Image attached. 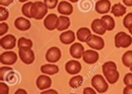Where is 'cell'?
<instances>
[{
  "label": "cell",
  "mask_w": 132,
  "mask_h": 94,
  "mask_svg": "<svg viewBox=\"0 0 132 94\" xmlns=\"http://www.w3.org/2000/svg\"><path fill=\"white\" fill-rule=\"evenodd\" d=\"M48 8L45 5L44 2L36 1L34 3V4L31 8V16L32 18L36 20L43 19L45 16L48 15Z\"/></svg>",
  "instance_id": "6da1fadb"
},
{
  "label": "cell",
  "mask_w": 132,
  "mask_h": 94,
  "mask_svg": "<svg viewBox=\"0 0 132 94\" xmlns=\"http://www.w3.org/2000/svg\"><path fill=\"white\" fill-rule=\"evenodd\" d=\"M91 85L98 93H105L109 89V83L105 78L100 74H96L91 78Z\"/></svg>",
  "instance_id": "7a4b0ae2"
},
{
  "label": "cell",
  "mask_w": 132,
  "mask_h": 94,
  "mask_svg": "<svg viewBox=\"0 0 132 94\" xmlns=\"http://www.w3.org/2000/svg\"><path fill=\"white\" fill-rule=\"evenodd\" d=\"M132 44V37L125 32H119L114 36V46L117 48H127Z\"/></svg>",
  "instance_id": "3957f363"
},
{
  "label": "cell",
  "mask_w": 132,
  "mask_h": 94,
  "mask_svg": "<svg viewBox=\"0 0 132 94\" xmlns=\"http://www.w3.org/2000/svg\"><path fill=\"white\" fill-rule=\"evenodd\" d=\"M17 43H18L17 38L13 34H6V35L3 36L1 39H0V46L3 49L8 51L13 49L16 47Z\"/></svg>",
  "instance_id": "277c9868"
},
{
  "label": "cell",
  "mask_w": 132,
  "mask_h": 94,
  "mask_svg": "<svg viewBox=\"0 0 132 94\" xmlns=\"http://www.w3.org/2000/svg\"><path fill=\"white\" fill-rule=\"evenodd\" d=\"M86 43L89 48H91L92 49L96 51L102 50L105 48V40H104V38L101 36L97 35V34H92L91 37L89 38V40L86 42Z\"/></svg>",
  "instance_id": "5b68a950"
},
{
  "label": "cell",
  "mask_w": 132,
  "mask_h": 94,
  "mask_svg": "<svg viewBox=\"0 0 132 94\" xmlns=\"http://www.w3.org/2000/svg\"><path fill=\"white\" fill-rule=\"evenodd\" d=\"M0 61L4 66H12L18 61V55L11 50L6 51L0 55Z\"/></svg>",
  "instance_id": "8992f818"
},
{
  "label": "cell",
  "mask_w": 132,
  "mask_h": 94,
  "mask_svg": "<svg viewBox=\"0 0 132 94\" xmlns=\"http://www.w3.org/2000/svg\"><path fill=\"white\" fill-rule=\"evenodd\" d=\"M19 57L24 64L30 65L34 62L35 54L32 48L29 49H19Z\"/></svg>",
  "instance_id": "52a82bcc"
},
{
  "label": "cell",
  "mask_w": 132,
  "mask_h": 94,
  "mask_svg": "<svg viewBox=\"0 0 132 94\" xmlns=\"http://www.w3.org/2000/svg\"><path fill=\"white\" fill-rule=\"evenodd\" d=\"M61 51L57 47H51L48 48L45 54V59L50 63H55L60 60Z\"/></svg>",
  "instance_id": "ba28073f"
},
{
  "label": "cell",
  "mask_w": 132,
  "mask_h": 94,
  "mask_svg": "<svg viewBox=\"0 0 132 94\" xmlns=\"http://www.w3.org/2000/svg\"><path fill=\"white\" fill-rule=\"evenodd\" d=\"M65 71L68 74L70 75H78L82 69L81 63L77 60H70L68 61L64 66Z\"/></svg>",
  "instance_id": "9c48e42d"
},
{
  "label": "cell",
  "mask_w": 132,
  "mask_h": 94,
  "mask_svg": "<svg viewBox=\"0 0 132 94\" xmlns=\"http://www.w3.org/2000/svg\"><path fill=\"white\" fill-rule=\"evenodd\" d=\"M36 86L38 89L41 90V91L50 89L52 86V79L48 75H39L36 79Z\"/></svg>",
  "instance_id": "30bf717a"
},
{
  "label": "cell",
  "mask_w": 132,
  "mask_h": 94,
  "mask_svg": "<svg viewBox=\"0 0 132 94\" xmlns=\"http://www.w3.org/2000/svg\"><path fill=\"white\" fill-rule=\"evenodd\" d=\"M83 60L87 64H95L98 62L100 58V55L98 52L94 49H88L85 50L83 53Z\"/></svg>",
  "instance_id": "8fae6325"
},
{
  "label": "cell",
  "mask_w": 132,
  "mask_h": 94,
  "mask_svg": "<svg viewBox=\"0 0 132 94\" xmlns=\"http://www.w3.org/2000/svg\"><path fill=\"white\" fill-rule=\"evenodd\" d=\"M111 3L110 0H99L95 3V11L99 14L105 15L111 10Z\"/></svg>",
  "instance_id": "7c38bea8"
},
{
  "label": "cell",
  "mask_w": 132,
  "mask_h": 94,
  "mask_svg": "<svg viewBox=\"0 0 132 94\" xmlns=\"http://www.w3.org/2000/svg\"><path fill=\"white\" fill-rule=\"evenodd\" d=\"M59 17L54 13H50L44 18V26L48 31H54L56 29L57 22Z\"/></svg>",
  "instance_id": "4fadbf2b"
},
{
  "label": "cell",
  "mask_w": 132,
  "mask_h": 94,
  "mask_svg": "<svg viewBox=\"0 0 132 94\" xmlns=\"http://www.w3.org/2000/svg\"><path fill=\"white\" fill-rule=\"evenodd\" d=\"M58 13L64 16H69L73 13L74 7L69 1H60L58 4Z\"/></svg>",
  "instance_id": "5bb4252c"
},
{
  "label": "cell",
  "mask_w": 132,
  "mask_h": 94,
  "mask_svg": "<svg viewBox=\"0 0 132 94\" xmlns=\"http://www.w3.org/2000/svg\"><path fill=\"white\" fill-rule=\"evenodd\" d=\"M91 30L97 35H104L106 33V27L101 18H95L91 23Z\"/></svg>",
  "instance_id": "9a60e30c"
},
{
  "label": "cell",
  "mask_w": 132,
  "mask_h": 94,
  "mask_svg": "<svg viewBox=\"0 0 132 94\" xmlns=\"http://www.w3.org/2000/svg\"><path fill=\"white\" fill-rule=\"evenodd\" d=\"M85 51V48L80 43H74L69 48V53L75 59L81 58Z\"/></svg>",
  "instance_id": "2e32d148"
},
{
  "label": "cell",
  "mask_w": 132,
  "mask_h": 94,
  "mask_svg": "<svg viewBox=\"0 0 132 94\" xmlns=\"http://www.w3.org/2000/svg\"><path fill=\"white\" fill-rule=\"evenodd\" d=\"M15 76V72H13V68L9 66H3L0 68V80L2 82L7 81L11 82L13 77Z\"/></svg>",
  "instance_id": "e0dca14e"
},
{
  "label": "cell",
  "mask_w": 132,
  "mask_h": 94,
  "mask_svg": "<svg viewBox=\"0 0 132 94\" xmlns=\"http://www.w3.org/2000/svg\"><path fill=\"white\" fill-rule=\"evenodd\" d=\"M76 35L72 30H66L64 31L60 35V40L64 45H69L71 43H74L75 41Z\"/></svg>",
  "instance_id": "ac0fdd59"
},
{
  "label": "cell",
  "mask_w": 132,
  "mask_h": 94,
  "mask_svg": "<svg viewBox=\"0 0 132 94\" xmlns=\"http://www.w3.org/2000/svg\"><path fill=\"white\" fill-rule=\"evenodd\" d=\"M104 77L105 78L106 81L110 84H114L118 82L120 78V72H118L117 69H109L105 72H103Z\"/></svg>",
  "instance_id": "d6986e66"
},
{
  "label": "cell",
  "mask_w": 132,
  "mask_h": 94,
  "mask_svg": "<svg viewBox=\"0 0 132 94\" xmlns=\"http://www.w3.org/2000/svg\"><path fill=\"white\" fill-rule=\"evenodd\" d=\"M14 26L19 31H28L31 27V22L29 18L24 17H19L14 21Z\"/></svg>",
  "instance_id": "ffe728a7"
},
{
  "label": "cell",
  "mask_w": 132,
  "mask_h": 94,
  "mask_svg": "<svg viewBox=\"0 0 132 94\" xmlns=\"http://www.w3.org/2000/svg\"><path fill=\"white\" fill-rule=\"evenodd\" d=\"M91 30L89 27H79L76 32V37H77L78 41L81 42V43H86L89 38L91 37Z\"/></svg>",
  "instance_id": "44dd1931"
},
{
  "label": "cell",
  "mask_w": 132,
  "mask_h": 94,
  "mask_svg": "<svg viewBox=\"0 0 132 94\" xmlns=\"http://www.w3.org/2000/svg\"><path fill=\"white\" fill-rule=\"evenodd\" d=\"M40 71L43 74L48 75V76H53L57 74L60 72V68L57 65H55L54 63H47L44 64L41 66Z\"/></svg>",
  "instance_id": "7402d4cb"
},
{
  "label": "cell",
  "mask_w": 132,
  "mask_h": 94,
  "mask_svg": "<svg viewBox=\"0 0 132 94\" xmlns=\"http://www.w3.org/2000/svg\"><path fill=\"white\" fill-rule=\"evenodd\" d=\"M69 27H70V19L69 17L64 15L59 16L56 29L60 32H64V31L67 30Z\"/></svg>",
  "instance_id": "603a6c76"
},
{
  "label": "cell",
  "mask_w": 132,
  "mask_h": 94,
  "mask_svg": "<svg viewBox=\"0 0 132 94\" xmlns=\"http://www.w3.org/2000/svg\"><path fill=\"white\" fill-rule=\"evenodd\" d=\"M126 11H127L126 7L124 4H122V3H114V4L111 7L110 13H111V14H113L114 17H116V18H120V17H122L126 14Z\"/></svg>",
  "instance_id": "cb8c5ba5"
},
{
  "label": "cell",
  "mask_w": 132,
  "mask_h": 94,
  "mask_svg": "<svg viewBox=\"0 0 132 94\" xmlns=\"http://www.w3.org/2000/svg\"><path fill=\"white\" fill-rule=\"evenodd\" d=\"M101 20L103 21L104 24H105L107 31L114 30V27H116V22H114V19L110 15L108 14L103 15L101 17Z\"/></svg>",
  "instance_id": "d4e9b609"
},
{
  "label": "cell",
  "mask_w": 132,
  "mask_h": 94,
  "mask_svg": "<svg viewBox=\"0 0 132 94\" xmlns=\"http://www.w3.org/2000/svg\"><path fill=\"white\" fill-rule=\"evenodd\" d=\"M83 82H84V78H83V76L81 75H75L74 77H72V78L69 79V85L70 88H79Z\"/></svg>",
  "instance_id": "484cf974"
},
{
  "label": "cell",
  "mask_w": 132,
  "mask_h": 94,
  "mask_svg": "<svg viewBox=\"0 0 132 94\" xmlns=\"http://www.w3.org/2000/svg\"><path fill=\"white\" fill-rule=\"evenodd\" d=\"M33 47V41L26 37H20L18 39L19 49H29Z\"/></svg>",
  "instance_id": "4316f807"
},
{
  "label": "cell",
  "mask_w": 132,
  "mask_h": 94,
  "mask_svg": "<svg viewBox=\"0 0 132 94\" xmlns=\"http://www.w3.org/2000/svg\"><path fill=\"white\" fill-rule=\"evenodd\" d=\"M121 61L122 63L126 68H132V51H127L126 52L121 58Z\"/></svg>",
  "instance_id": "83f0119b"
},
{
  "label": "cell",
  "mask_w": 132,
  "mask_h": 94,
  "mask_svg": "<svg viewBox=\"0 0 132 94\" xmlns=\"http://www.w3.org/2000/svg\"><path fill=\"white\" fill-rule=\"evenodd\" d=\"M33 4H34L33 2H27L25 3H23V5L22 6L21 8L22 13L27 18H32V16H31V8H32Z\"/></svg>",
  "instance_id": "f1b7e54d"
},
{
  "label": "cell",
  "mask_w": 132,
  "mask_h": 94,
  "mask_svg": "<svg viewBox=\"0 0 132 94\" xmlns=\"http://www.w3.org/2000/svg\"><path fill=\"white\" fill-rule=\"evenodd\" d=\"M9 17V12L5 7L0 6V21L1 22H4Z\"/></svg>",
  "instance_id": "f546056e"
},
{
  "label": "cell",
  "mask_w": 132,
  "mask_h": 94,
  "mask_svg": "<svg viewBox=\"0 0 132 94\" xmlns=\"http://www.w3.org/2000/svg\"><path fill=\"white\" fill-rule=\"evenodd\" d=\"M123 25L126 29H129L132 26V13H129L125 16L123 19Z\"/></svg>",
  "instance_id": "4dcf8cb0"
},
{
  "label": "cell",
  "mask_w": 132,
  "mask_h": 94,
  "mask_svg": "<svg viewBox=\"0 0 132 94\" xmlns=\"http://www.w3.org/2000/svg\"><path fill=\"white\" fill-rule=\"evenodd\" d=\"M117 69V65L113 61H108L105 62L102 66V72H105L109 69Z\"/></svg>",
  "instance_id": "1f68e13d"
},
{
  "label": "cell",
  "mask_w": 132,
  "mask_h": 94,
  "mask_svg": "<svg viewBox=\"0 0 132 94\" xmlns=\"http://www.w3.org/2000/svg\"><path fill=\"white\" fill-rule=\"evenodd\" d=\"M44 3L48 9H54L59 4V0H44Z\"/></svg>",
  "instance_id": "d6a6232c"
},
{
  "label": "cell",
  "mask_w": 132,
  "mask_h": 94,
  "mask_svg": "<svg viewBox=\"0 0 132 94\" xmlns=\"http://www.w3.org/2000/svg\"><path fill=\"white\" fill-rule=\"evenodd\" d=\"M123 82L126 86H132V72H128L125 75L123 78Z\"/></svg>",
  "instance_id": "836d02e7"
},
{
  "label": "cell",
  "mask_w": 132,
  "mask_h": 94,
  "mask_svg": "<svg viewBox=\"0 0 132 94\" xmlns=\"http://www.w3.org/2000/svg\"><path fill=\"white\" fill-rule=\"evenodd\" d=\"M9 31V24L5 22H1L0 23V36H4Z\"/></svg>",
  "instance_id": "e575fe53"
},
{
  "label": "cell",
  "mask_w": 132,
  "mask_h": 94,
  "mask_svg": "<svg viewBox=\"0 0 132 94\" xmlns=\"http://www.w3.org/2000/svg\"><path fill=\"white\" fill-rule=\"evenodd\" d=\"M0 94H9V87L5 82H0Z\"/></svg>",
  "instance_id": "d590c367"
},
{
  "label": "cell",
  "mask_w": 132,
  "mask_h": 94,
  "mask_svg": "<svg viewBox=\"0 0 132 94\" xmlns=\"http://www.w3.org/2000/svg\"><path fill=\"white\" fill-rule=\"evenodd\" d=\"M83 94H97V92L94 88L87 87V88H85V89L83 90Z\"/></svg>",
  "instance_id": "8d00e7d4"
},
{
  "label": "cell",
  "mask_w": 132,
  "mask_h": 94,
  "mask_svg": "<svg viewBox=\"0 0 132 94\" xmlns=\"http://www.w3.org/2000/svg\"><path fill=\"white\" fill-rule=\"evenodd\" d=\"M13 1H14V0H0V4L3 7H8L11 4V3H13Z\"/></svg>",
  "instance_id": "74e56055"
},
{
  "label": "cell",
  "mask_w": 132,
  "mask_h": 94,
  "mask_svg": "<svg viewBox=\"0 0 132 94\" xmlns=\"http://www.w3.org/2000/svg\"><path fill=\"white\" fill-rule=\"evenodd\" d=\"M40 94H59V92L54 89H47V90H44V91L41 92Z\"/></svg>",
  "instance_id": "f35d334b"
},
{
  "label": "cell",
  "mask_w": 132,
  "mask_h": 94,
  "mask_svg": "<svg viewBox=\"0 0 132 94\" xmlns=\"http://www.w3.org/2000/svg\"><path fill=\"white\" fill-rule=\"evenodd\" d=\"M123 94H132V86H126L123 89Z\"/></svg>",
  "instance_id": "ab89813d"
},
{
  "label": "cell",
  "mask_w": 132,
  "mask_h": 94,
  "mask_svg": "<svg viewBox=\"0 0 132 94\" xmlns=\"http://www.w3.org/2000/svg\"><path fill=\"white\" fill-rule=\"evenodd\" d=\"M14 94H28L27 91L23 88H19L18 90H16Z\"/></svg>",
  "instance_id": "60d3db41"
},
{
  "label": "cell",
  "mask_w": 132,
  "mask_h": 94,
  "mask_svg": "<svg viewBox=\"0 0 132 94\" xmlns=\"http://www.w3.org/2000/svg\"><path fill=\"white\" fill-rule=\"evenodd\" d=\"M122 2L126 7H132V0H122Z\"/></svg>",
  "instance_id": "b9f144b4"
},
{
  "label": "cell",
  "mask_w": 132,
  "mask_h": 94,
  "mask_svg": "<svg viewBox=\"0 0 132 94\" xmlns=\"http://www.w3.org/2000/svg\"><path fill=\"white\" fill-rule=\"evenodd\" d=\"M18 1H19L20 3H25L27 2H29V0H18Z\"/></svg>",
  "instance_id": "7bdbcfd3"
},
{
  "label": "cell",
  "mask_w": 132,
  "mask_h": 94,
  "mask_svg": "<svg viewBox=\"0 0 132 94\" xmlns=\"http://www.w3.org/2000/svg\"><path fill=\"white\" fill-rule=\"evenodd\" d=\"M128 30H129V33H130V34H131V36H132V26L130 27V29H128Z\"/></svg>",
  "instance_id": "ee69618b"
},
{
  "label": "cell",
  "mask_w": 132,
  "mask_h": 94,
  "mask_svg": "<svg viewBox=\"0 0 132 94\" xmlns=\"http://www.w3.org/2000/svg\"><path fill=\"white\" fill-rule=\"evenodd\" d=\"M69 2H70V3H76V2H78L79 0H68Z\"/></svg>",
  "instance_id": "f6af8a7d"
},
{
  "label": "cell",
  "mask_w": 132,
  "mask_h": 94,
  "mask_svg": "<svg viewBox=\"0 0 132 94\" xmlns=\"http://www.w3.org/2000/svg\"><path fill=\"white\" fill-rule=\"evenodd\" d=\"M130 72H132V68H130Z\"/></svg>",
  "instance_id": "bcb514c9"
},
{
  "label": "cell",
  "mask_w": 132,
  "mask_h": 94,
  "mask_svg": "<svg viewBox=\"0 0 132 94\" xmlns=\"http://www.w3.org/2000/svg\"><path fill=\"white\" fill-rule=\"evenodd\" d=\"M70 94H75V93H70Z\"/></svg>",
  "instance_id": "7dc6e473"
},
{
  "label": "cell",
  "mask_w": 132,
  "mask_h": 94,
  "mask_svg": "<svg viewBox=\"0 0 132 94\" xmlns=\"http://www.w3.org/2000/svg\"><path fill=\"white\" fill-rule=\"evenodd\" d=\"M96 1H99V0H96Z\"/></svg>",
  "instance_id": "c3c4849f"
}]
</instances>
